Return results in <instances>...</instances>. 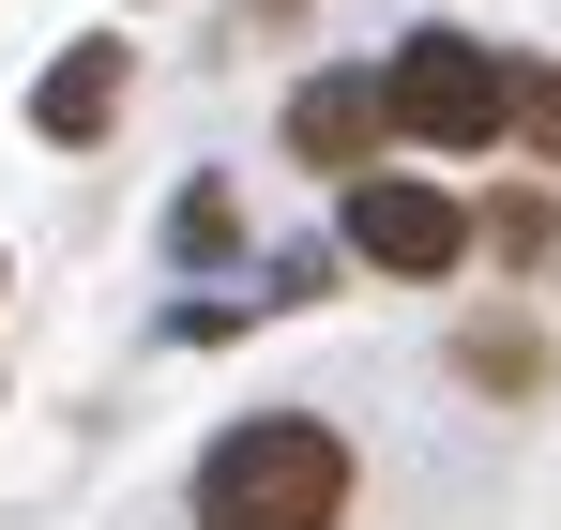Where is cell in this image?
<instances>
[{"label":"cell","instance_id":"1","mask_svg":"<svg viewBox=\"0 0 561 530\" xmlns=\"http://www.w3.org/2000/svg\"><path fill=\"white\" fill-rule=\"evenodd\" d=\"M350 440L319 425V410H243L228 440L197 454V530H350Z\"/></svg>","mask_w":561,"mask_h":530},{"label":"cell","instance_id":"2","mask_svg":"<svg viewBox=\"0 0 561 530\" xmlns=\"http://www.w3.org/2000/svg\"><path fill=\"white\" fill-rule=\"evenodd\" d=\"M379 106H394V152H501L516 137V61L485 46V31H394V61H379Z\"/></svg>","mask_w":561,"mask_h":530},{"label":"cell","instance_id":"3","mask_svg":"<svg viewBox=\"0 0 561 530\" xmlns=\"http://www.w3.org/2000/svg\"><path fill=\"white\" fill-rule=\"evenodd\" d=\"M470 243H485V228H470V212H456L425 168H365V182H350V258L394 273V288H440V273H470Z\"/></svg>","mask_w":561,"mask_h":530},{"label":"cell","instance_id":"4","mask_svg":"<svg viewBox=\"0 0 561 530\" xmlns=\"http://www.w3.org/2000/svg\"><path fill=\"white\" fill-rule=\"evenodd\" d=\"M379 137H394L379 77H304V91H288V152H304V168H350V182H365Z\"/></svg>","mask_w":561,"mask_h":530},{"label":"cell","instance_id":"5","mask_svg":"<svg viewBox=\"0 0 561 530\" xmlns=\"http://www.w3.org/2000/svg\"><path fill=\"white\" fill-rule=\"evenodd\" d=\"M106 122H122V46H77L31 77V137H106Z\"/></svg>","mask_w":561,"mask_h":530},{"label":"cell","instance_id":"6","mask_svg":"<svg viewBox=\"0 0 561 530\" xmlns=\"http://www.w3.org/2000/svg\"><path fill=\"white\" fill-rule=\"evenodd\" d=\"M456 364L485 379V394H547V379H561V349L531 334V319H470V334H456Z\"/></svg>","mask_w":561,"mask_h":530},{"label":"cell","instance_id":"7","mask_svg":"<svg viewBox=\"0 0 561 530\" xmlns=\"http://www.w3.org/2000/svg\"><path fill=\"white\" fill-rule=\"evenodd\" d=\"M485 243H501V273H531V288H561V197H547V182H516V197L485 212Z\"/></svg>","mask_w":561,"mask_h":530},{"label":"cell","instance_id":"8","mask_svg":"<svg viewBox=\"0 0 561 530\" xmlns=\"http://www.w3.org/2000/svg\"><path fill=\"white\" fill-rule=\"evenodd\" d=\"M516 152L561 168V77H516Z\"/></svg>","mask_w":561,"mask_h":530}]
</instances>
